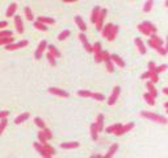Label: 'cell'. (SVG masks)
<instances>
[{"label": "cell", "instance_id": "obj_1", "mask_svg": "<svg viewBox=\"0 0 168 158\" xmlns=\"http://www.w3.org/2000/svg\"><path fill=\"white\" fill-rule=\"evenodd\" d=\"M34 149L37 150L38 153H40L41 157H45V158H50L53 156H55V149L53 148V146H50L47 142L46 144H40V142H34L33 144Z\"/></svg>", "mask_w": 168, "mask_h": 158}, {"label": "cell", "instance_id": "obj_2", "mask_svg": "<svg viewBox=\"0 0 168 158\" xmlns=\"http://www.w3.org/2000/svg\"><path fill=\"white\" fill-rule=\"evenodd\" d=\"M141 116L145 117V118H148L151 121H155V123H159V124H167L168 120L166 116H162V115H156L154 112H148V111H142L141 112Z\"/></svg>", "mask_w": 168, "mask_h": 158}, {"label": "cell", "instance_id": "obj_3", "mask_svg": "<svg viewBox=\"0 0 168 158\" xmlns=\"http://www.w3.org/2000/svg\"><path fill=\"white\" fill-rule=\"evenodd\" d=\"M92 53H95V62L96 63L102 62V59H101L102 49H101V44H100V42H95V44L92 45Z\"/></svg>", "mask_w": 168, "mask_h": 158}, {"label": "cell", "instance_id": "obj_4", "mask_svg": "<svg viewBox=\"0 0 168 158\" xmlns=\"http://www.w3.org/2000/svg\"><path fill=\"white\" fill-rule=\"evenodd\" d=\"M106 13H108V9L106 8H101L100 9V13H99V17H97V21L95 23L96 25V29L100 30L102 28V25H104V20L106 17Z\"/></svg>", "mask_w": 168, "mask_h": 158}, {"label": "cell", "instance_id": "obj_5", "mask_svg": "<svg viewBox=\"0 0 168 158\" xmlns=\"http://www.w3.org/2000/svg\"><path fill=\"white\" fill-rule=\"evenodd\" d=\"M46 46H47L46 40H42L40 44H38V48H37V50H35V53H34V58L37 61L42 58V54H44V52L46 50Z\"/></svg>", "mask_w": 168, "mask_h": 158}, {"label": "cell", "instance_id": "obj_6", "mask_svg": "<svg viewBox=\"0 0 168 158\" xmlns=\"http://www.w3.org/2000/svg\"><path fill=\"white\" fill-rule=\"evenodd\" d=\"M29 42L26 41V40H23V41L17 42V44H8L5 45V50H8V52H13V50H17V49H21V48H25V46H28Z\"/></svg>", "mask_w": 168, "mask_h": 158}, {"label": "cell", "instance_id": "obj_7", "mask_svg": "<svg viewBox=\"0 0 168 158\" xmlns=\"http://www.w3.org/2000/svg\"><path fill=\"white\" fill-rule=\"evenodd\" d=\"M120 92H121V87H120V86H116V87L113 88L112 95H110L109 99H108V104H109V106H114V104H116L117 99H118V96H120Z\"/></svg>", "mask_w": 168, "mask_h": 158}, {"label": "cell", "instance_id": "obj_8", "mask_svg": "<svg viewBox=\"0 0 168 158\" xmlns=\"http://www.w3.org/2000/svg\"><path fill=\"white\" fill-rule=\"evenodd\" d=\"M49 92L53 95H57V96H60V98H69L70 94L67 91H64L62 88H57V87H50L49 88Z\"/></svg>", "mask_w": 168, "mask_h": 158}, {"label": "cell", "instance_id": "obj_9", "mask_svg": "<svg viewBox=\"0 0 168 158\" xmlns=\"http://www.w3.org/2000/svg\"><path fill=\"white\" fill-rule=\"evenodd\" d=\"M79 40H80V42H81V44H83L84 49H85V52L92 53V45L88 42V40H87V37H85L84 32H80V33H79Z\"/></svg>", "mask_w": 168, "mask_h": 158}, {"label": "cell", "instance_id": "obj_10", "mask_svg": "<svg viewBox=\"0 0 168 158\" xmlns=\"http://www.w3.org/2000/svg\"><path fill=\"white\" fill-rule=\"evenodd\" d=\"M133 128H134V123H127L126 125H122V127H121L117 132H114V134L116 136H122L125 133H127V132H130Z\"/></svg>", "mask_w": 168, "mask_h": 158}, {"label": "cell", "instance_id": "obj_11", "mask_svg": "<svg viewBox=\"0 0 168 158\" xmlns=\"http://www.w3.org/2000/svg\"><path fill=\"white\" fill-rule=\"evenodd\" d=\"M134 42H135V46H137V49H138V52L141 53L142 55L146 54V52H147V48H146V45H145V42L142 41L139 37H135L134 40Z\"/></svg>", "mask_w": 168, "mask_h": 158}, {"label": "cell", "instance_id": "obj_12", "mask_svg": "<svg viewBox=\"0 0 168 158\" xmlns=\"http://www.w3.org/2000/svg\"><path fill=\"white\" fill-rule=\"evenodd\" d=\"M146 88H147V92L150 95H152L154 98L156 99V96H158V90L155 88V83H152V82L147 81L146 82Z\"/></svg>", "mask_w": 168, "mask_h": 158}, {"label": "cell", "instance_id": "obj_13", "mask_svg": "<svg viewBox=\"0 0 168 158\" xmlns=\"http://www.w3.org/2000/svg\"><path fill=\"white\" fill-rule=\"evenodd\" d=\"M95 124H96V128H97L99 132L104 131V115L99 113L97 115V118H96V121H95Z\"/></svg>", "mask_w": 168, "mask_h": 158}, {"label": "cell", "instance_id": "obj_14", "mask_svg": "<svg viewBox=\"0 0 168 158\" xmlns=\"http://www.w3.org/2000/svg\"><path fill=\"white\" fill-rule=\"evenodd\" d=\"M80 146V144L78 142V141H70V142H62L60 144V148L62 149H76V148H79Z\"/></svg>", "mask_w": 168, "mask_h": 158}, {"label": "cell", "instance_id": "obj_15", "mask_svg": "<svg viewBox=\"0 0 168 158\" xmlns=\"http://www.w3.org/2000/svg\"><path fill=\"white\" fill-rule=\"evenodd\" d=\"M118 30H120L118 25H113L112 29H110V32H109V34H108V37H106V40H108V41H114L116 37H117V34H118Z\"/></svg>", "mask_w": 168, "mask_h": 158}, {"label": "cell", "instance_id": "obj_16", "mask_svg": "<svg viewBox=\"0 0 168 158\" xmlns=\"http://www.w3.org/2000/svg\"><path fill=\"white\" fill-rule=\"evenodd\" d=\"M15 17V25H16V30L19 32L20 34L24 33V24H23V20H21L20 16H13Z\"/></svg>", "mask_w": 168, "mask_h": 158}, {"label": "cell", "instance_id": "obj_17", "mask_svg": "<svg viewBox=\"0 0 168 158\" xmlns=\"http://www.w3.org/2000/svg\"><path fill=\"white\" fill-rule=\"evenodd\" d=\"M110 59H112V62H113L114 65H117V66L125 67V61L121 58L120 55H117V54H110Z\"/></svg>", "mask_w": 168, "mask_h": 158}, {"label": "cell", "instance_id": "obj_18", "mask_svg": "<svg viewBox=\"0 0 168 158\" xmlns=\"http://www.w3.org/2000/svg\"><path fill=\"white\" fill-rule=\"evenodd\" d=\"M118 150V144H112L110 145V148L108 149V152L105 153V156H102V157H105V158H110V157H113L114 154H116V152Z\"/></svg>", "mask_w": 168, "mask_h": 158}, {"label": "cell", "instance_id": "obj_19", "mask_svg": "<svg viewBox=\"0 0 168 158\" xmlns=\"http://www.w3.org/2000/svg\"><path fill=\"white\" fill-rule=\"evenodd\" d=\"M75 24L78 25V28H79L81 32H85V30H87V25H85L84 20L81 19V16H75Z\"/></svg>", "mask_w": 168, "mask_h": 158}, {"label": "cell", "instance_id": "obj_20", "mask_svg": "<svg viewBox=\"0 0 168 158\" xmlns=\"http://www.w3.org/2000/svg\"><path fill=\"white\" fill-rule=\"evenodd\" d=\"M30 117V115L28 113V112H24V113H21V115H19L16 118H15V124L16 125H20V124H23L24 121H26L28 118Z\"/></svg>", "mask_w": 168, "mask_h": 158}, {"label": "cell", "instance_id": "obj_21", "mask_svg": "<svg viewBox=\"0 0 168 158\" xmlns=\"http://www.w3.org/2000/svg\"><path fill=\"white\" fill-rule=\"evenodd\" d=\"M112 27H113V24H112V23H108V24L102 25V28L100 29V32H101V36H102L104 38L108 37V34H109L110 29H112Z\"/></svg>", "mask_w": 168, "mask_h": 158}, {"label": "cell", "instance_id": "obj_22", "mask_svg": "<svg viewBox=\"0 0 168 158\" xmlns=\"http://www.w3.org/2000/svg\"><path fill=\"white\" fill-rule=\"evenodd\" d=\"M16 11H17V4H16V3H12V4H11V5L8 7V9H7L5 16H7V17H12V16H15Z\"/></svg>", "mask_w": 168, "mask_h": 158}, {"label": "cell", "instance_id": "obj_23", "mask_svg": "<svg viewBox=\"0 0 168 158\" xmlns=\"http://www.w3.org/2000/svg\"><path fill=\"white\" fill-rule=\"evenodd\" d=\"M100 7L99 5H96L93 9H92V13H91V23L92 24H95L96 21H97V17H99V13H100Z\"/></svg>", "mask_w": 168, "mask_h": 158}, {"label": "cell", "instance_id": "obj_24", "mask_svg": "<svg viewBox=\"0 0 168 158\" xmlns=\"http://www.w3.org/2000/svg\"><path fill=\"white\" fill-rule=\"evenodd\" d=\"M46 49H47L49 53H51V54L54 55L55 58H59V57H60V52L57 49L55 45H47V46H46Z\"/></svg>", "mask_w": 168, "mask_h": 158}, {"label": "cell", "instance_id": "obj_25", "mask_svg": "<svg viewBox=\"0 0 168 158\" xmlns=\"http://www.w3.org/2000/svg\"><path fill=\"white\" fill-rule=\"evenodd\" d=\"M121 127H122V124H118V123H117V124H112V125H109L108 128H105V133H109V134L114 133V132H117Z\"/></svg>", "mask_w": 168, "mask_h": 158}, {"label": "cell", "instance_id": "obj_26", "mask_svg": "<svg viewBox=\"0 0 168 158\" xmlns=\"http://www.w3.org/2000/svg\"><path fill=\"white\" fill-rule=\"evenodd\" d=\"M37 21H40V23L45 24V25H50V24H54L55 20L51 19V17H46V16H38Z\"/></svg>", "mask_w": 168, "mask_h": 158}, {"label": "cell", "instance_id": "obj_27", "mask_svg": "<svg viewBox=\"0 0 168 158\" xmlns=\"http://www.w3.org/2000/svg\"><path fill=\"white\" fill-rule=\"evenodd\" d=\"M89 129H91V137H92V140L96 141V140L99 138V131H97V128H96V124L92 123L91 127H89Z\"/></svg>", "mask_w": 168, "mask_h": 158}, {"label": "cell", "instance_id": "obj_28", "mask_svg": "<svg viewBox=\"0 0 168 158\" xmlns=\"http://www.w3.org/2000/svg\"><path fill=\"white\" fill-rule=\"evenodd\" d=\"M143 99L146 100V103H147L148 106H155V98H154L152 95H150L148 92H145L143 94Z\"/></svg>", "mask_w": 168, "mask_h": 158}, {"label": "cell", "instance_id": "obj_29", "mask_svg": "<svg viewBox=\"0 0 168 158\" xmlns=\"http://www.w3.org/2000/svg\"><path fill=\"white\" fill-rule=\"evenodd\" d=\"M150 40H151L152 42H155L156 45H159V46H163V45H164V41L159 37V36H156L155 33H152L151 36H150Z\"/></svg>", "mask_w": 168, "mask_h": 158}, {"label": "cell", "instance_id": "obj_30", "mask_svg": "<svg viewBox=\"0 0 168 158\" xmlns=\"http://www.w3.org/2000/svg\"><path fill=\"white\" fill-rule=\"evenodd\" d=\"M148 79L152 83H158L159 82V74H156L155 71H148Z\"/></svg>", "mask_w": 168, "mask_h": 158}, {"label": "cell", "instance_id": "obj_31", "mask_svg": "<svg viewBox=\"0 0 168 158\" xmlns=\"http://www.w3.org/2000/svg\"><path fill=\"white\" fill-rule=\"evenodd\" d=\"M15 41V37L13 36H9V37H2L0 38V45H8V44H12Z\"/></svg>", "mask_w": 168, "mask_h": 158}, {"label": "cell", "instance_id": "obj_32", "mask_svg": "<svg viewBox=\"0 0 168 158\" xmlns=\"http://www.w3.org/2000/svg\"><path fill=\"white\" fill-rule=\"evenodd\" d=\"M138 30H139V32H141V33H142V34H145V36H147V37H150V36H151V34H152V33H151V32H150V30L147 29V28H146V27H145V25H143V24H139V25H138Z\"/></svg>", "mask_w": 168, "mask_h": 158}, {"label": "cell", "instance_id": "obj_33", "mask_svg": "<svg viewBox=\"0 0 168 158\" xmlns=\"http://www.w3.org/2000/svg\"><path fill=\"white\" fill-rule=\"evenodd\" d=\"M24 12H25V17H26V20H29V21H33L34 20L33 12H32V9L29 8V7H25Z\"/></svg>", "mask_w": 168, "mask_h": 158}, {"label": "cell", "instance_id": "obj_34", "mask_svg": "<svg viewBox=\"0 0 168 158\" xmlns=\"http://www.w3.org/2000/svg\"><path fill=\"white\" fill-rule=\"evenodd\" d=\"M89 98L97 100V102H104V100H105L104 95H102V94H99V92H91V96H89Z\"/></svg>", "mask_w": 168, "mask_h": 158}, {"label": "cell", "instance_id": "obj_35", "mask_svg": "<svg viewBox=\"0 0 168 158\" xmlns=\"http://www.w3.org/2000/svg\"><path fill=\"white\" fill-rule=\"evenodd\" d=\"M142 24H143L145 27L147 28L150 32H151V33H156V27H155V25H154L152 23H150V21H143Z\"/></svg>", "mask_w": 168, "mask_h": 158}, {"label": "cell", "instance_id": "obj_36", "mask_svg": "<svg viewBox=\"0 0 168 158\" xmlns=\"http://www.w3.org/2000/svg\"><path fill=\"white\" fill-rule=\"evenodd\" d=\"M152 5H154V0H147L143 5V12H146V13L150 12L152 9Z\"/></svg>", "mask_w": 168, "mask_h": 158}, {"label": "cell", "instance_id": "obj_37", "mask_svg": "<svg viewBox=\"0 0 168 158\" xmlns=\"http://www.w3.org/2000/svg\"><path fill=\"white\" fill-rule=\"evenodd\" d=\"M7 125H8V120H7V117L0 118V136L3 134V132H4V129L7 128Z\"/></svg>", "mask_w": 168, "mask_h": 158}, {"label": "cell", "instance_id": "obj_38", "mask_svg": "<svg viewBox=\"0 0 168 158\" xmlns=\"http://www.w3.org/2000/svg\"><path fill=\"white\" fill-rule=\"evenodd\" d=\"M70 34H71V32L69 29H66V30L60 32V33L58 34V40L59 41H63V40H66L67 37H70Z\"/></svg>", "mask_w": 168, "mask_h": 158}, {"label": "cell", "instance_id": "obj_39", "mask_svg": "<svg viewBox=\"0 0 168 158\" xmlns=\"http://www.w3.org/2000/svg\"><path fill=\"white\" fill-rule=\"evenodd\" d=\"M105 66H106V71H108V73H113V71H114V67H116V65L112 62V59H108V61L105 62Z\"/></svg>", "mask_w": 168, "mask_h": 158}, {"label": "cell", "instance_id": "obj_40", "mask_svg": "<svg viewBox=\"0 0 168 158\" xmlns=\"http://www.w3.org/2000/svg\"><path fill=\"white\" fill-rule=\"evenodd\" d=\"M34 28H35V29H38V30H42V32L47 30V27H46L45 24L40 23V21H35V23H34Z\"/></svg>", "mask_w": 168, "mask_h": 158}, {"label": "cell", "instance_id": "obj_41", "mask_svg": "<svg viewBox=\"0 0 168 158\" xmlns=\"http://www.w3.org/2000/svg\"><path fill=\"white\" fill-rule=\"evenodd\" d=\"M37 137H38V142H40V144H46V142H47V138H46V136L44 134V132H42V129H41L40 132H38Z\"/></svg>", "mask_w": 168, "mask_h": 158}, {"label": "cell", "instance_id": "obj_42", "mask_svg": "<svg viewBox=\"0 0 168 158\" xmlns=\"http://www.w3.org/2000/svg\"><path fill=\"white\" fill-rule=\"evenodd\" d=\"M34 123H35V125H37V127L40 128V129H44V128L46 127V125H45V121L42 120L41 117H34Z\"/></svg>", "mask_w": 168, "mask_h": 158}, {"label": "cell", "instance_id": "obj_43", "mask_svg": "<svg viewBox=\"0 0 168 158\" xmlns=\"http://www.w3.org/2000/svg\"><path fill=\"white\" fill-rule=\"evenodd\" d=\"M46 58H47V61H49V63L51 65V66H55L57 65V61H55V57L51 54V53H49L47 52V54H46Z\"/></svg>", "mask_w": 168, "mask_h": 158}, {"label": "cell", "instance_id": "obj_44", "mask_svg": "<svg viewBox=\"0 0 168 158\" xmlns=\"http://www.w3.org/2000/svg\"><path fill=\"white\" fill-rule=\"evenodd\" d=\"M78 95L81 96V98H89V96H91V91H88V90H80V91L78 92Z\"/></svg>", "mask_w": 168, "mask_h": 158}, {"label": "cell", "instance_id": "obj_45", "mask_svg": "<svg viewBox=\"0 0 168 158\" xmlns=\"http://www.w3.org/2000/svg\"><path fill=\"white\" fill-rule=\"evenodd\" d=\"M42 132H44V134L46 136V138H47V141H49V140H51L53 138V133H51V131H50V129L49 128H44V129H42Z\"/></svg>", "mask_w": 168, "mask_h": 158}, {"label": "cell", "instance_id": "obj_46", "mask_svg": "<svg viewBox=\"0 0 168 158\" xmlns=\"http://www.w3.org/2000/svg\"><path fill=\"white\" fill-rule=\"evenodd\" d=\"M9 36H13L12 30H7V29H2V30H0V38H2V37H9Z\"/></svg>", "mask_w": 168, "mask_h": 158}, {"label": "cell", "instance_id": "obj_47", "mask_svg": "<svg viewBox=\"0 0 168 158\" xmlns=\"http://www.w3.org/2000/svg\"><path fill=\"white\" fill-rule=\"evenodd\" d=\"M167 70V65H160V66H156L155 67V73L159 74V73H164Z\"/></svg>", "mask_w": 168, "mask_h": 158}, {"label": "cell", "instance_id": "obj_48", "mask_svg": "<svg viewBox=\"0 0 168 158\" xmlns=\"http://www.w3.org/2000/svg\"><path fill=\"white\" fill-rule=\"evenodd\" d=\"M155 50L159 53L160 55H167V49H166V48H163V46H156Z\"/></svg>", "mask_w": 168, "mask_h": 158}, {"label": "cell", "instance_id": "obj_49", "mask_svg": "<svg viewBox=\"0 0 168 158\" xmlns=\"http://www.w3.org/2000/svg\"><path fill=\"white\" fill-rule=\"evenodd\" d=\"M101 59H102V62H106V61H108V59H110V54H109L108 52H104V50H102Z\"/></svg>", "mask_w": 168, "mask_h": 158}, {"label": "cell", "instance_id": "obj_50", "mask_svg": "<svg viewBox=\"0 0 168 158\" xmlns=\"http://www.w3.org/2000/svg\"><path fill=\"white\" fill-rule=\"evenodd\" d=\"M8 116H9L8 111H0V118H4V117H8Z\"/></svg>", "mask_w": 168, "mask_h": 158}, {"label": "cell", "instance_id": "obj_51", "mask_svg": "<svg viewBox=\"0 0 168 158\" xmlns=\"http://www.w3.org/2000/svg\"><path fill=\"white\" fill-rule=\"evenodd\" d=\"M155 67L156 65L154 62H148V71H155Z\"/></svg>", "mask_w": 168, "mask_h": 158}, {"label": "cell", "instance_id": "obj_52", "mask_svg": "<svg viewBox=\"0 0 168 158\" xmlns=\"http://www.w3.org/2000/svg\"><path fill=\"white\" fill-rule=\"evenodd\" d=\"M5 27H8V23L7 21H0V29H4Z\"/></svg>", "mask_w": 168, "mask_h": 158}, {"label": "cell", "instance_id": "obj_53", "mask_svg": "<svg viewBox=\"0 0 168 158\" xmlns=\"http://www.w3.org/2000/svg\"><path fill=\"white\" fill-rule=\"evenodd\" d=\"M102 156H101V154H92V156H91V158H101Z\"/></svg>", "mask_w": 168, "mask_h": 158}, {"label": "cell", "instance_id": "obj_54", "mask_svg": "<svg viewBox=\"0 0 168 158\" xmlns=\"http://www.w3.org/2000/svg\"><path fill=\"white\" fill-rule=\"evenodd\" d=\"M78 2V0H63V3H75Z\"/></svg>", "mask_w": 168, "mask_h": 158}, {"label": "cell", "instance_id": "obj_55", "mask_svg": "<svg viewBox=\"0 0 168 158\" xmlns=\"http://www.w3.org/2000/svg\"><path fill=\"white\" fill-rule=\"evenodd\" d=\"M163 94H168V88H163Z\"/></svg>", "mask_w": 168, "mask_h": 158}, {"label": "cell", "instance_id": "obj_56", "mask_svg": "<svg viewBox=\"0 0 168 158\" xmlns=\"http://www.w3.org/2000/svg\"><path fill=\"white\" fill-rule=\"evenodd\" d=\"M164 7H166V8H168V0H166V2H164Z\"/></svg>", "mask_w": 168, "mask_h": 158}, {"label": "cell", "instance_id": "obj_57", "mask_svg": "<svg viewBox=\"0 0 168 158\" xmlns=\"http://www.w3.org/2000/svg\"><path fill=\"white\" fill-rule=\"evenodd\" d=\"M164 108H166V109L168 108V102H166V103H164Z\"/></svg>", "mask_w": 168, "mask_h": 158}]
</instances>
